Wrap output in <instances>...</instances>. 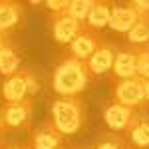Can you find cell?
Instances as JSON below:
<instances>
[{
    "instance_id": "8992f818",
    "label": "cell",
    "mask_w": 149,
    "mask_h": 149,
    "mask_svg": "<svg viewBox=\"0 0 149 149\" xmlns=\"http://www.w3.org/2000/svg\"><path fill=\"white\" fill-rule=\"evenodd\" d=\"M52 32H54V40L58 44H68L81 32V24L74 20L72 16H68L66 12H62V14H56V18H54Z\"/></svg>"
},
{
    "instance_id": "603a6c76",
    "label": "cell",
    "mask_w": 149,
    "mask_h": 149,
    "mask_svg": "<svg viewBox=\"0 0 149 149\" xmlns=\"http://www.w3.org/2000/svg\"><path fill=\"white\" fill-rule=\"evenodd\" d=\"M143 92H145V100L149 102V80H143Z\"/></svg>"
},
{
    "instance_id": "5b68a950",
    "label": "cell",
    "mask_w": 149,
    "mask_h": 149,
    "mask_svg": "<svg viewBox=\"0 0 149 149\" xmlns=\"http://www.w3.org/2000/svg\"><path fill=\"white\" fill-rule=\"evenodd\" d=\"M30 113H32V97L6 103L0 111L2 127H22L30 119Z\"/></svg>"
},
{
    "instance_id": "3957f363",
    "label": "cell",
    "mask_w": 149,
    "mask_h": 149,
    "mask_svg": "<svg viewBox=\"0 0 149 149\" xmlns=\"http://www.w3.org/2000/svg\"><path fill=\"white\" fill-rule=\"evenodd\" d=\"M38 90H40V86L36 84L34 76L26 70H20L2 86V97L6 100V103L22 102L28 95H36Z\"/></svg>"
},
{
    "instance_id": "ffe728a7",
    "label": "cell",
    "mask_w": 149,
    "mask_h": 149,
    "mask_svg": "<svg viewBox=\"0 0 149 149\" xmlns=\"http://www.w3.org/2000/svg\"><path fill=\"white\" fill-rule=\"evenodd\" d=\"M68 4H70V2H66V0H50V2H46V6L52 12H56V14L66 12V10H68Z\"/></svg>"
},
{
    "instance_id": "7402d4cb",
    "label": "cell",
    "mask_w": 149,
    "mask_h": 149,
    "mask_svg": "<svg viewBox=\"0 0 149 149\" xmlns=\"http://www.w3.org/2000/svg\"><path fill=\"white\" fill-rule=\"evenodd\" d=\"M95 149H121L119 143H113V141H105V143H100Z\"/></svg>"
},
{
    "instance_id": "484cf974",
    "label": "cell",
    "mask_w": 149,
    "mask_h": 149,
    "mask_svg": "<svg viewBox=\"0 0 149 149\" xmlns=\"http://www.w3.org/2000/svg\"><path fill=\"white\" fill-rule=\"evenodd\" d=\"M0 129H2V121H0Z\"/></svg>"
},
{
    "instance_id": "8fae6325",
    "label": "cell",
    "mask_w": 149,
    "mask_h": 149,
    "mask_svg": "<svg viewBox=\"0 0 149 149\" xmlns=\"http://www.w3.org/2000/svg\"><path fill=\"white\" fill-rule=\"evenodd\" d=\"M103 119H105L107 127H111L115 131H121V129H127V127H129L131 119H133V113H131V109L125 107V105L111 103V105L105 109Z\"/></svg>"
},
{
    "instance_id": "d6986e66",
    "label": "cell",
    "mask_w": 149,
    "mask_h": 149,
    "mask_svg": "<svg viewBox=\"0 0 149 149\" xmlns=\"http://www.w3.org/2000/svg\"><path fill=\"white\" fill-rule=\"evenodd\" d=\"M135 72H137V78L149 80V48L137 52V58H135Z\"/></svg>"
},
{
    "instance_id": "7c38bea8",
    "label": "cell",
    "mask_w": 149,
    "mask_h": 149,
    "mask_svg": "<svg viewBox=\"0 0 149 149\" xmlns=\"http://www.w3.org/2000/svg\"><path fill=\"white\" fill-rule=\"evenodd\" d=\"M135 58L137 54L131 52V50H121L117 52L113 58V72L119 80H129V78H135L137 72H135Z\"/></svg>"
},
{
    "instance_id": "52a82bcc",
    "label": "cell",
    "mask_w": 149,
    "mask_h": 149,
    "mask_svg": "<svg viewBox=\"0 0 149 149\" xmlns=\"http://www.w3.org/2000/svg\"><path fill=\"white\" fill-rule=\"evenodd\" d=\"M113 58H115L113 48L107 46V44H100L97 50L88 58L86 68H88V72L93 74V76H102V74L107 72V70H111V66H113Z\"/></svg>"
},
{
    "instance_id": "5bb4252c",
    "label": "cell",
    "mask_w": 149,
    "mask_h": 149,
    "mask_svg": "<svg viewBox=\"0 0 149 149\" xmlns=\"http://www.w3.org/2000/svg\"><path fill=\"white\" fill-rule=\"evenodd\" d=\"M127 129H129V139L135 147H149V117L131 119Z\"/></svg>"
},
{
    "instance_id": "d4e9b609",
    "label": "cell",
    "mask_w": 149,
    "mask_h": 149,
    "mask_svg": "<svg viewBox=\"0 0 149 149\" xmlns=\"http://www.w3.org/2000/svg\"><path fill=\"white\" fill-rule=\"evenodd\" d=\"M6 149H30V145H10Z\"/></svg>"
},
{
    "instance_id": "9a60e30c",
    "label": "cell",
    "mask_w": 149,
    "mask_h": 149,
    "mask_svg": "<svg viewBox=\"0 0 149 149\" xmlns=\"http://www.w3.org/2000/svg\"><path fill=\"white\" fill-rule=\"evenodd\" d=\"M109 14H111V8L105 2H93L92 10L88 14V18H86V22H88L90 28H97L100 30V28L109 24Z\"/></svg>"
},
{
    "instance_id": "4fadbf2b",
    "label": "cell",
    "mask_w": 149,
    "mask_h": 149,
    "mask_svg": "<svg viewBox=\"0 0 149 149\" xmlns=\"http://www.w3.org/2000/svg\"><path fill=\"white\" fill-rule=\"evenodd\" d=\"M22 16V6L14 2H0V32L12 30L20 22Z\"/></svg>"
},
{
    "instance_id": "277c9868",
    "label": "cell",
    "mask_w": 149,
    "mask_h": 149,
    "mask_svg": "<svg viewBox=\"0 0 149 149\" xmlns=\"http://www.w3.org/2000/svg\"><path fill=\"white\" fill-rule=\"evenodd\" d=\"M115 100L119 105L125 107H137L139 103L145 100V92H143V80L141 78H129V80H121L115 86Z\"/></svg>"
},
{
    "instance_id": "30bf717a",
    "label": "cell",
    "mask_w": 149,
    "mask_h": 149,
    "mask_svg": "<svg viewBox=\"0 0 149 149\" xmlns=\"http://www.w3.org/2000/svg\"><path fill=\"white\" fill-rule=\"evenodd\" d=\"M100 46V38L93 36L90 30H81L80 34L72 40V52H74V58L76 60H81L86 62L88 58L92 56L93 52Z\"/></svg>"
},
{
    "instance_id": "44dd1931",
    "label": "cell",
    "mask_w": 149,
    "mask_h": 149,
    "mask_svg": "<svg viewBox=\"0 0 149 149\" xmlns=\"http://www.w3.org/2000/svg\"><path fill=\"white\" fill-rule=\"evenodd\" d=\"M131 8L137 12L139 16H149V2H145V0H135L131 4Z\"/></svg>"
},
{
    "instance_id": "ac0fdd59",
    "label": "cell",
    "mask_w": 149,
    "mask_h": 149,
    "mask_svg": "<svg viewBox=\"0 0 149 149\" xmlns=\"http://www.w3.org/2000/svg\"><path fill=\"white\" fill-rule=\"evenodd\" d=\"M92 0H74V2H70L68 4V10H66V14L68 16H72L74 20H78V22H84L86 18H88V14H90V10H92Z\"/></svg>"
},
{
    "instance_id": "7a4b0ae2",
    "label": "cell",
    "mask_w": 149,
    "mask_h": 149,
    "mask_svg": "<svg viewBox=\"0 0 149 149\" xmlns=\"http://www.w3.org/2000/svg\"><path fill=\"white\" fill-rule=\"evenodd\" d=\"M84 113H81V102L78 97H58L52 103L50 111V123L60 135H72L81 127Z\"/></svg>"
},
{
    "instance_id": "ba28073f",
    "label": "cell",
    "mask_w": 149,
    "mask_h": 149,
    "mask_svg": "<svg viewBox=\"0 0 149 149\" xmlns=\"http://www.w3.org/2000/svg\"><path fill=\"white\" fill-rule=\"evenodd\" d=\"M60 141H62V135L52 127L50 121H44L42 125H38L34 129L30 149H58Z\"/></svg>"
},
{
    "instance_id": "9c48e42d",
    "label": "cell",
    "mask_w": 149,
    "mask_h": 149,
    "mask_svg": "<svg viewBox=\"0 0 149 149\" xmlns=\"http://www.w3.org/2000/svg\"><path fill=\"white\" fill-rule=\"evenodd\" d=\"M139 20V14L131 6H113L111 8V14H109V28L115 30V32H123L127 34L133 24Z\"/></svg>"
},
{
    "instance_id": "e0dca14e",
    "label": "cell",
    "mask_w": 149,
    "mask_h": 149,
    "mask_svg": "<svg viewBox=\"0 0 149 149\" xmlns=\"http://www.w3.org/2000/svg\"><path fill=\"white\" fill-rule=\"evenodd\" d=\"M129 44H145L149 42V16H139V20L133 24V28L127 32Z\"/></svg>"
},
{
    "instance_id": "6da1fadb",
    "label": "cell",
    "mask_w": 149,
    "mask_h": 149,
    "mask_svg": "<svg viewBox=\"0 0 149 149\" xmlns=\"http://www.w3.org/2000/svg\"><path fill=\"white\" fill-rule=\"evenodd\" d=\"M90 81V72L86 68V62L68 58L64 60L58 70L54 72V90L62 97H74L86 90Z\"/></svg>"
},
{
    "instance_id": "2e32d148",
    "label": "cell",
    "mask_w": 149,
    "mask_h": 149,
    "mask_svg": "<svg viewBox=\"0 0 149 149\" xmlns=\"http://www.w3.org/2000/svg\"><path fill=\"white\" fill-rule=\"evenodd\" d=\"M18 68H20V56L10 46H2L0 48V74L14 76Z\"/></svg>"
},
{
    "instance_id": "cb8c5ba5",
    "label": "cell",
    "mask_w": 149,
    "mask_h": 149,
    "mask_svg": "<svg viewBox=\"0 0 149 149\" xmlns=\"http://www.w3.org/2000/svg\"><path fill=\"white\" fill-rule=\"evenodd\" d=\"M2 46H6V34L4 32H0V48Z\"/></svg>"
}]
</instances>
